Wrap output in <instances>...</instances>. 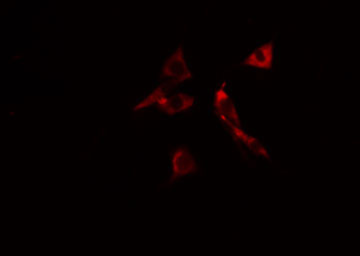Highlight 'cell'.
<instances>
[{
	"label": "cell",
	"instance_id": "obj_1",
	"mask_svg": "<svg viewBox=\"0 0 360 256\" xmlns=\"http://www.w3.org/2000/svg\"><path fill=\"white\" fill-rule=\"evenodd\" d=\"M193 77V71L187 63L184 46H177L161 64V84L167 85L170 89H179L180 85Z\"/></svg>",
	"mask_w": 360,
	"mask_h": 256
},
{
	"label": "cell",
	"instance_id": "obj_5",
	"mask_svg": "<svg viewBox=\"0 0 360 256\" xmlns=\"http://www.w3.org/2000/svg\"><path fill=\"white\" fill-rule=\"evenodd\" d=\"M241 146H245L250 153L258 156V158H262V160H271L269 146H265L264 142L260 141L259 139H257V136H255V135L248 134Z\"/></svg>",
	"mask_w": 360,
	"mask_h": 256
},
{
	"label": "cell",
	"instance_id": "obj_2",
	"mask_svg": "<svg viewBox=\"0 0 360 256\" xmlns=\"http://www.w3.org/2000/svg\"><path fill=\"white\" fill-rule=\"evenodd\" d=\"M212 105L213 111L220 122L225 127L229 128V130L243 125L236 104L232 99L229 89L224 84L219 85L215 89L212 96Z\"/></svg>",
	"mask_w": 360,
	"mask_h": 256
},
{
	"label": "cell",
	"instance_id": "obj_4",
	"mask_svg": "<svg viewBox=\"0 0 360 256\" xmlns=\"http://www.w3.org/2000/svg\"><path fill=\"white\" fill-rule=\"evenodd\" d=\"M276 47L272 40L258 44L253 51L243 58L245 68L257 70H270L276 64Z\"/></svg>",
	"mask_w": 360,
	"mask_h": 256
},
{
	"label": "cell",
	"instance_id": "obj_3",
	"mask_svg": "<svg viewBox=\"0 0 360 256\" xmlns=\"http://www.w3.org/2000/svg\"><path fill=\"white\" fill-rule=\"evenodd\" d=\"M200 169L195 155L187 146H179L170 155V181L186 179Z\"/></svg>",
	"mask_w": 360,
	"mask_h": 256
}]
</instances>
